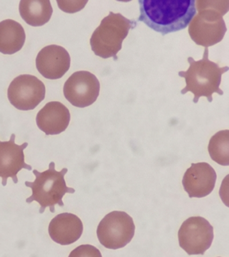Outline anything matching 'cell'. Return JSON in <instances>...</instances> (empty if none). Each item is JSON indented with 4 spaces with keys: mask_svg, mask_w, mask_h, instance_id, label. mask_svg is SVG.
<instances>
[{
    "mask_svg": "<svg viewBox=\"0 0 229 257\" xmlns=\"http://www.w3.org/2000/svg\"><path fill=\"white\" fill-rule=\"evenodd\" d=\"M143 22L163 36L185 29L196 14L195 0H139Z\"/></svg>",
    "mask_w": 229,
    "mask_h": 257,
    "instance_id": "cell-1",
    "label": "cell"
},
{
    "mask_svg": "<svg viewBox=\"0 0 229 257\" xmlns=\"http://www.w3.org/2000/svg\"><path fill=\"white\" fill-rule=\"evenodd\" d=\"M189 68L186 72H179V76L185 78V88L181 90V94L190 92L194 95L193 102L198 103L199 98L205 96L209 102H212V94H224L220 86L222 75L228 72V67L220 68L217 63L209 60L208 48H205L203 58L195 61L193 57L187 58Z\"/></svg>",
    "mask_w": 229,
    "mask_h": 257,
    "instance_id": "cell-2",
    "label": "cell"
},
{
    "mask_svg": "<svg viewBox=\"0 0 229 257\" xmlns=\"http://www.w3.org/2000/svg\"><path fill=\"white\" fill-rule=\"evenodd\" d=\"M68 169H63L61 171L55 170V164L51 162L49 169L43 173L33 170L36 177L34 182H25V185L31 188L33 195L27 199V203L37 201L41 205L39 213H44L45 209L49 207L51 213L55 212V205L64 206L62 199L66 193H74L73 188L68 187L65 183L64 177L68 173Z\"/></svg>",
    "mask_w": 229,
    "mask_h": 257,
    "instance_id": "cell-3",
    "label": "cell"
},
{
    "mask_svg": "<svg viewBox=\"0 0 229 257\" xmlns=\"http://www.w3.org/2000/svg\"><path fill=\"white\" fill-rule=\"evenodd\" d=\"M137 26L135 21H130L121 14L110 12L102 20L90 39L92 50L97 56L103 59L114 57L117 59V53L122 49V42L131 29Z\"/></svg>",
    "mask_w": 229,
    "mask_h": 257,
    "instance_id": "cell-4",
    "label": "cell"
},
{
    "mask_svg": "<svg viewBox=\"0 0 229 257\" xmlns=\"http://www.w3.org/2000/svg\"><path fill=\"white\" fill-rule=\"evenodd\" d=\"M135 232L133 219L124 211H114L106 215L97 229L100 244L108 249H119L132 240Z\"/></svg>",
    "mask_w": 229,
    "mask_h": 257,
    "instance_id": "cell-5",
    "label": "cell"
},
{
    "mask_svg": "<svg viewBox=\"0 0 229 257\" xmlns=\"http://www.w3.org/2000/svg\"><path fill=\"white\" fill-rule=\"evenodd\" d=\"M214 230L204 217H191L178 232L179 246L189 255L204 254L212 244Z\"/></svg>",
    "mask_w": 229,
    "mask_h": 257,
    "instance_id": "cell-6",
    "label": "cell"
},
{
    "mask_svg": "<svg viewBox=\"0 0 229 257\" xmlns=\"http://www.w3.org/2000/svg\"><path fill=\"white\" fill-rule=\"evenodd\" d=\"M223 15L217 10L199 11L189 27V34L195 44L208 47L222 40L226 31Z\"/></svg>",
    "mask_w": 229,
    "mask_h": 257,
    "instance_id": "cell-7",
    "label": "cell"
},
{
    "mask_svg": "<svg viewBox=\"0 0 229 257\" xmlns=\"http://www.w3.org/2000/svg\"><path fill=\"white\" fill-rule=\"evenodd\" d=\"M44 83L36 76L24 74L14 79L8 89L10 102L17 109H35L45 99Z\"/></svg>",
    "mask_w": 229,
    "mask_h": 257,
    "instance_id": "cell-8",
    "label": "cell"
},
{
    "mask_svg": "<svg viewBox=\"0 0 229 257\" xmlns=\"http://www.w3.org/2000/svg\"><path fill=\"white\" fill-rule=\"evenodd\" d=\"M100 84L94 74L88 71L74 73L65 83L63 93L72 105L85 108L92 105L99 96Z\"/></svg>",
    "mask_w": 229,
    "mask_h": 257,
    "instance_id": "cell-9",
    "label": "cell"
},
{
    "mask_svg": "<svg viewBox=\"0 0 229 257\" xmlns=\"http://www.w3.org/2000/svg\"><path fill=\"white\" fill-rule=\"evenodd\" d=\"M15 134H12L8 142L0 141V177L3 179V185L7 186L9 178H12L14 183H18L17 175L21 170L32 171V167L25 163L24 150L27 147V142L19 146L15 143Z\"/></svg>",
    "mask_w": 229,
    "mask_h": 257,
    "instance_id": "cell-10",
    "label": "cell"
},
{
    "mask_svg": "<svg viewBox=\"0 0 229 257\" xmlns=\"http://www.w3.org/2000/svg\"><path fill=\"white\" fill-rule=\"evenodd\" d=\"M71 64L70 55L63 47L51 45L41 49L37 55L36 66L45 78L57 80L62 78Z\"/></svg>",
    "mask_w": 229,
    "mask_h": 257,
    "instance_id": "cell-11",
    "label": "cell"
},
{
    "mask_svg": "<svg viewBox=\"0 0 229 257\" xmlns=\"http://www.w3.org/2000/svg\"><path fill=\"white\" fill-rule=\"evenodd\" d=\"M216 181L214 169L206 163L191 164L183 175L182 184L190 198H202L210 194Z\"/></svg>",
    "mask_w": 229,
    "mask_h": 257,
    "instance_id": "cell-12",
    "label": "cell"
},
{
    "mask_svg": "<svg viewBox=\"0 0 229 257\" xmlns=\"http://www.w3.org/2000/svg\"><path fill=\"white\" fill-rule=\"evenodd\" d=\"M68 108L60 102L53 101L45 104L38 112L37 126L47 136L58 135L65 131L70 122Z\"/></svg>",
    "mask_w": 229,
    "mask_h": 257,
    "instance_id": "cell-13",
    "label": "cell"
},
{
    "mask_svg": "<svg viewBox=\"0 0 229 257\" xmlns=\"http://www.w3.org/2000/svg\"><path fill=\"white\" fill-rule=\"evenodd\" d=\"M84 230L82 220L70 213L57 215L51 220L49 233L51 239L57 244L70 245L80 238Z\"/></svg>",
    "mask_w": 229,
    "mask_h": 257,
    "instance_id": "cell-14",
    "label": "cell"
},
{
    "mask_svg": "<svg viewBox=\"0 0 229 257\" xmlns=\"http://www.w3.org/2000/svg\"><path fill=\"white\" fill-rule=\"evenodd\" d=\"M26 33L21 24L11 19L0 23V52L13 55L25 45Z\"/></svg>",
    "mask_w": 229,
    "mask_h": 257,
    "instance_id": "cell-15",
    "label": "cell"
},
{
    "mask_svg": "<svg viewBox=\"0 0 229 257\" xmlns=\"http://www.w3.org/2000/svg\"><path fill=\"white\" fill-rule=\"evenodd\" d=\"M53 8L49 0H23L20 2L19 12L28 25L41 27L50 21Z\"/></svg>",
    "mask_w": 229,
    "mask_h": 257,
    "instance_id": "cell-16",
    "label": "cell"
},
{
    "mask_svg": "<svg viewBox=\"0 0 229 257\" xmlns=\"http://www.w3.org/2000/svg\"><path fill=\"white\" fill-rule=\"evenodd\" d=\"M211 158L218 165H229V131L223 130L211 138L208 145Z\"/></svg>",
    "mask_w": 229,
    "mask_h": 257,
    "instance_id": "cell-17",
    "label": "cell"
},
{
    "mask_svg": "<svg viewBox=\"0 0 229 257\" xmlns=\"http://www.w3.org/2000/svg\"><path fill=\"white\" fill-rule=\"evenodd\" d=\"M69 257H102L99 249L90 244H83L71 252Z\"/></svg>",
    "mask_w": 229,
    "mask_h": 257,
    "instance_id": "cell-18",
    "label": "cell"
},
{
    "mask_svg": "<svg viewBox=\"0 0 229 257\" xmlns=\"http://www.w3.org/2000/svg\"><path fill=\"white\" fill-rule=\"evenodd\" d=\"M87 2L57 1L59 9L68 13H75L81 11Z\"/></svg>",
    "mask_w": 229,
    "mask_h": 257,
    "instance_id": "cell-19",
    "label": "cell"
}]
</instances>
